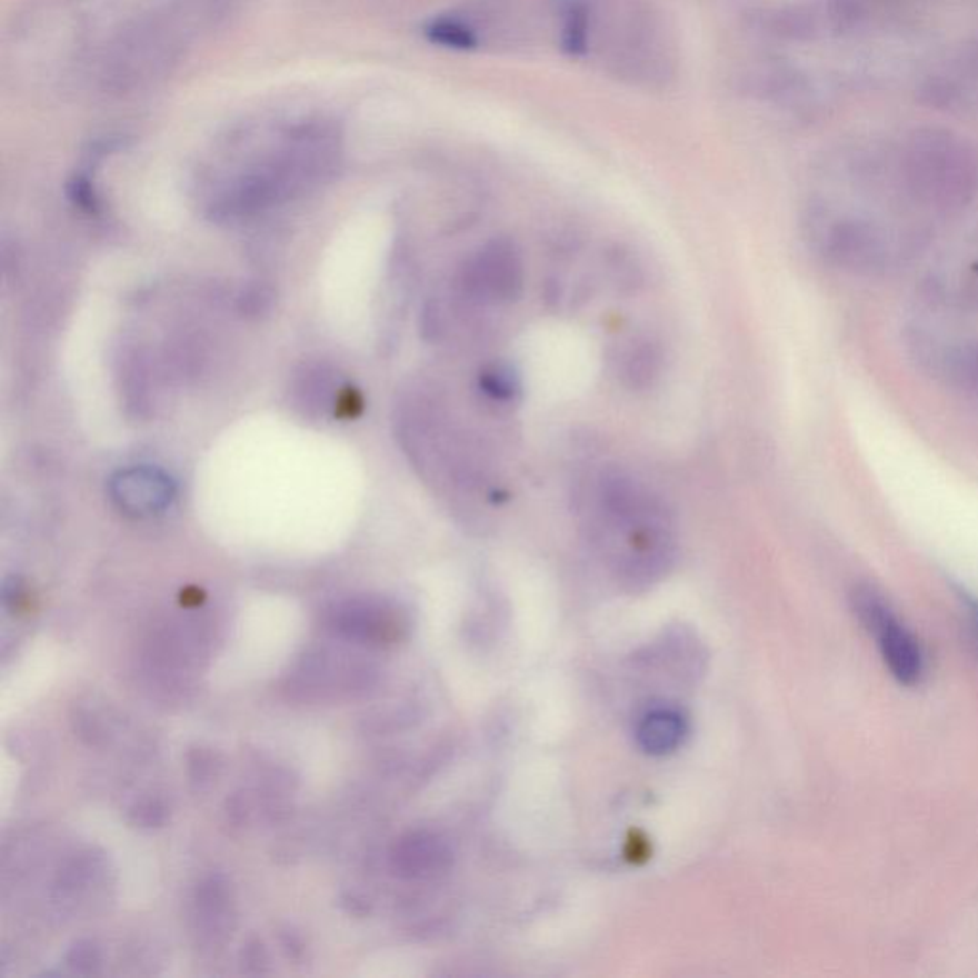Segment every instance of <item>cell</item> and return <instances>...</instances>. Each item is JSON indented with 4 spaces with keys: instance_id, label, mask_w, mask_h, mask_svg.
I'll use <instances>...</instances> for the list:
<instances>
[{
    "instance_id": "cell-1",
    "label": "cell",
    "mask_w": 978,
    "mask_h": 978,
    "mask_svg": "<svg viewBox=\"0 0 978 978\" xmlns=\"http://www.w3.org/2000/svg\"><path fill=\"white\" fill-rule=\"evenodd\" d=\"M850 600L856 618L876 640L877 650L890 675L904 687L919 685L927 671L924 645L910 627L898 618L889 600L870 585L856 587Z\"/></svg>"
},
{
    "instance_id": "cell-2",
    "label": "cell",
    "mask_w": 978,
    "mask_h": 978,
    "mask_svg": "<svg viewBox=\"0 0 978 978\" xmlns=\"http://www.w3.org/2000/svg\"><path fill=\"white\" fill-rule=\"evenodd\" d=\"M523 259L518 244L499 238L483 244L462 270V287L483 305H505L523 289Z\"/></svg>"
},
{
    "instance_id": "cell-3",
    "label": "cell",
    "mask_w": 978,
    "mask_h": 978,
    "mask_svg": "<svg viewBox=\"0 0 978 978\" xmlns=\"http://www.w3.org/2000/svg\"><path fill=\"white\" fill-rule=\"evenodd\" d=\"M111 497L124 512L146 517L167 509L174 499V483L161 470L132 467L113 476Z\"/></svg>"
},
{
    "instance_id": "cell-4",
    "label": "cell",
    "mask_w": 978,
    "mask_h": 978,
    "mask_svg": "<svg viewBox=\"0 0 978 978\" xmlns=\"http://www.w3.org/2000/svg\"><path fill=\"white\" fill-rule=\"evenodd\" d=\"M687 717L671 707H656L639 720L637 744L645 754L661 757L682 746L687 738Z\"/></svg>"
},
{
    "instance_id": "cell-5",
    "label": "cell",
    "mask_w": 978,
    "mask_h": 978,
    "mask_svg": "<svg viewBox=\"0 0 978 978\" xmlns=\"http://www.w3.org/2000/svg\"><path fill=\"white\" fill-rule=\"evenodd\" d=\"M451 850L435 836H417L409 839L400 852L401 868L415 877L436 876L451 866Z\"/></svg>"
},
{
    "instance_id": "cell-6",
    "label": "cell",
    "mask_w": 978,
    "mask_h": 978,
    "mask_svg": "<svg viewBox=\"0 0 978 978\" xmlns=\"http://www.w3.org/2000/svg\"><path fill=\"white\" fill-rule=\"evenodd\" d=\"M428 39L442 44V47L457 48V50H472L482 44V37L476 31L475 23L469 16L449 14L440 16L430 21L427 28Z\"/></svg>"
},
{
    "instance_id": "cell-7",
    "label": "cell",
    "mask_w": 978,
    "mask_h": 978,
    "mask_svg": "<svg viewBox=\"0 0 978 978\" xmlns=\"http://www.w3.org/2000/svg\"><path fill=\"white\" fill-rule=\"evenodd\" d=\"M661 366V353L652 342H632L623 360V377L632 388H645L652 385Z\"/></svg>"
},
{
    "instance_id": "cell-8",
    "label": "cell",
    "mask_w": 978,
    "mask_h": 978,
    "mask_svg": "<svg viewBox=\"0 0 978 978\" xmlns=\"http://www.w3.org/2000/svg\"><path fill=\"white\" fill-rule=\"evenodd\" d=\"M480 388L486 396L493 401H515L520 395V377L512 367L507 363H493L486 367L480 373Z\"/></svg>"
},
{
    "instance_id": "cell-9",
    "label": "cell",
    "mask_w": 978,
    "mask_h": 978,
    "mask_svg": "<svg viewBox=\"0 0 978 978\" xmlns=\"http://www.w3.org/2000/svg\"><path fill=\"white\" fill-rule=\"evenodd\" d=\"M965 606H967V616H969V629H971L972 637H975L978 645V600L967 598Z\"/></svg>"
}]
</instances>
